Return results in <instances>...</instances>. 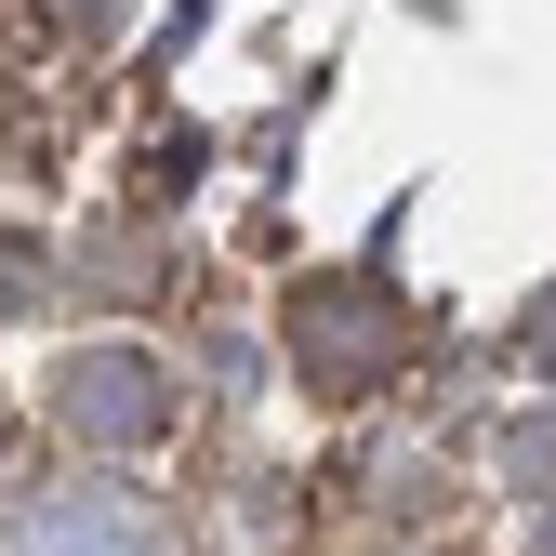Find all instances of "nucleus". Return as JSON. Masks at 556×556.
I'll return each instance as SVG.
<instances>
[{
  "mask_svg": "<svg viewBox=\"0 0 556 556\" xmlns=\"http://www.w3.org/2000/svg\"><path fill=\"white\" fill-rule=\"evenodd\" d=\"M80 425H106V438H147V425H160L147 371H132V358H93V371H80Z\"/></svg>",
  "mask_w": 556,
  "mask_h": 556,
  "instance_id": "1",
  "label": "nucleus"
},
{
  "mask_svg": "<svg viewBox=\"0 0 556 556\" xmlns=\"http://www.w3.org/2000/svg\"><path fill=\"white\" fill-rule=\"evenodd\" d=\"M543 556H556V530H543Z\"/></svg>",
  "mask_w": 556,
  "mask_h": 556,
  "instance_id": "2",
  "label": "nucleus"
}]
</instances>
